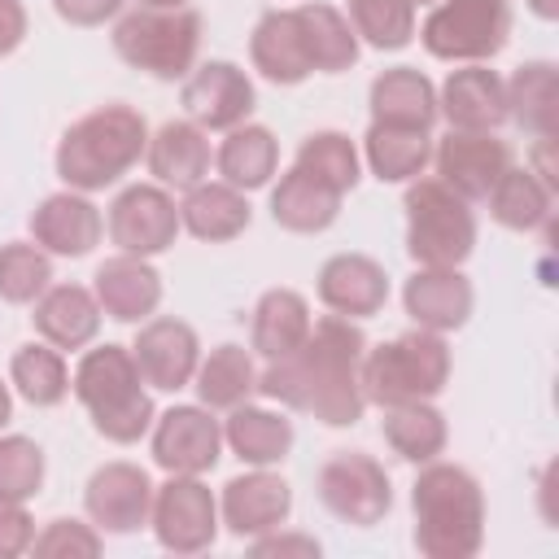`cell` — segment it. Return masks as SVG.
<instances>
[{"instance_id": "cell-15", "label": "cell", "mask_w": 559, "mask_h": 559, "mask_svg": "<svg viewBox=\"0 0 559 559\" xmlns=\"http://www.w3.org/2000/svg\"><path fill=\"white\" fill-rule=\"evenodd\" d=\"M131 358L144 376L148 389H162V393H175V389H188L192 376H197V362H201V341L192 332V323L183 319H170V314H157V319H144L140 332H135V345H131Z\"/></svg>"}, {"instance_id": "cell-48", "label": "cell", "mask_w": 559, "mask_h": 559, "mask_svg": "<svg viewBox=\"0 0 559 559\" xmlns=\"http://www.w3.org/2000/svg\"><path fill=\"white\" fill-rule=\"evenodd\" d=\"M524 4H528L542 22H555V17H559V0H524Z\"/></svg>"}, {"instance_id": "cell-49", "label": "cell", "mask_w": 559, "mask_h": 559, "mask_svg": "<svg viewBox=\"0 0 559 559\" xmlns=\"http://www.w3.org/2000/svg\"><path fill=\"white\" fill-rule=\"evenodd\" d=\"M13 419V393H9V384L0 380V428Z\"/></svg>"}, {"instance_id": "cell-24", "label": "cell", "mask_w": 559, "mask_h": 559, "mask_svg": "<svg viewBox=\"0 0 559 559\" xmlns=\"http://www.w3.org/2000/svg\"><path fill=\"white\" fill-rule=\"evenodd\" d=\"M144 162H148V175H153L162 188L188 192V188L205 183V175H210V140H205V131H201L197 122H188V118L162 122V127L148 135Z\"/></svg>"}, {"instance_id": "cell-19", "label": "cell", "mask_w": 559, "mask_h": 559, "mask_svg": "<svg viewBox=\"0 0 559 559\" xmlns=\"http://www.w3.org/2000/svg\"><path fill=\"white\" fill-rule=\"evenodd\" d=\"M100 231H105L100 210L87 201V192H74V188L52 192L31 210L35 245L57 258H87L100 245Z\"/></svg>"}, {"instance_id": "cell-26", "label": "cell", "mask_w": 559, "mask_h": 559, "mask_svg": "<svg viewBox=\"0 0 559 559\" xmlns=\"http://www.w3.org/2000/svg\"><path fill=\"white\" fill-rule=\"evenodd\" d=\"M293 419L280 415V411H266V406H253V402H240L227 411L223 419V445L249 463V467H275L288 459L293 450Z\"/></svg>"}, {"instance_id": "cell-37", "label": "cell", "mask_w": 559, "mask_h": 559, "mask_svg": "<svg viewBox=\"0 0 559 559\" xmlns=\"http://www.w3.org/2000/svg\"><path fill=\"white\" fill-rule=\"evenodd\" d=\"M297 22L306 35V52H310V70L319 74H341L358 61V35L349 26V17L332 4H297Z\"/></svg>"}, {"instance_id": "cell-34", "label": "cell", "mask_w": 559, "mask_h": 559, "mask_svg": "<svg viewBox=\"0 0 559 559\" xmlns=\"http://www.w3.org/2000/svg\"><path fill=\"white\" fill-rule=\"evenodd\" d=\"M559 109V74L550 61H524L507 79V118L520 122L533 140H555Z\"/></svg>"}, {"instance_id": "cell-31", "label": "cell", "mask_w": 559, "mask_h": 559, "mask_svg": "<svg viewBox=\"0 0 559 559\" xmlns=\"http://www.w3.org/2000/svg\"><path fill=\"white\" fill-rule=\"evenodd\" d=\"M310 301L297 293V288H271L258 297L253 306V323H249V341L253 349L271 362V358H284L293 354L306 336H310Z\"/></svg>"}, {"instance_id": "cell-18", "label": "cell", "mask_w": 559, "mask_h": 559, "mask_svg": "<svg viewBox=\"0 0 559 559\" xmlns=\"http://www.w3.org/2000/svg\"><path fill=\"white\" fill-rule=\"evenodd\" d=\"M437 118L450 131H498L507 122V83L485 61L450 70L437 92Z\"/></svg>"}, {"instance_id": "cell-29", "label": "cell", "mask_w": 559, "mask_h": 559, "mask_svg": "<svg viewBox=\"0 0 559 559\" xmlns=\"http://www.w3.org/2000/svg\"><path fill=\"white\" fill-rule=\"evenodd\" d=\"M362 162L380 183H411L432 162V140L419 127L371 122L362 135Z\"/></svg>"}, {"instance_id": "cell-42", "label": "cell", "mask_w": 559, "mask_h": 559, "mask_svg": "<svg viewBox=\"0 0 559 559\" xmlns=\"http://www.w3.org/2000/svg\"><path fill=\"white\" fill-rule=\"evenodd\" d=\"M44 485V450L31 437H0V502H31Z\"/></svg>"}, {"instance_id": "cell-11", "label": "cell", "mask_w": 559, "mask_h": 559, "mask_svg": "<svg viewBox=\"0 0 559 559\" xmlns=\"http://www.w3.org/2000/svg\"><path fill=\"white\" fill-rule=\"evenodd\" d=\"M179 227H183L179 205L162 183H131L109 205V240L118 245V253H135V258L166 253Z\"/></svg>"}, {"instance_id": "cell-44", "label": "cell", "mask_w": 559, "mask_h": 559, "mask_svg": "<svg viewBox=\"0 0 559 559\" xmlns=\"http://www.w3.org/2000/svg\"><path fill=\"white\" fill-rule=\"evenodd\" d=\"M35 542V520L26 502H0V559L26 555Z\"/></svg>"}, {"instance_id": "cell-21", "label": "cell", "mask_w": 559, "mask_h": 559, "mask_svg": "<svg viewBox=\"0 0 559 559\" xmlns=\"http://www.w3.org/2000/svg\"><path fill=\"white\" fill-rule=\"evenodd\" d=\"M319 301L341 319H371L389 301V275L367 253H332L319 266Z\"/></svg>"}, {"instance_id": "cell-5", "label": "cell", "mask_w": 559, "mask_h": 559, "mask_svg": "<svg viewBox=\"0 0 559 559\" xmlns=\"http://www.w3.org/2000/svg\"><path fill=\"white\" fill-rule=\"evenodd\" d=\"M362 397L380 411L402 402H432L450 380V345L441 332L411 328L362 354Z\"/></svg>"}, {"instance_id": "cell-40", "label": "cell", "mask_w": 559, "mask_h": 559, "mask_svg": "<svg viewBox=\"0 0 559 559\" xmlns=\"http://www.w3.org/2000/svg\"><path fill=\"white\" fill-rule=\"evenodd\" d=\"M349 26L380 52L406 48L415 35V4L411 0H349Z\"/></svg>"}, {"instance_id": "cell-16", "label": "cell", "mask_w": 559, "mask_h": 559, "mask_svg": "<svg viewBox=\"0 0 559 559\" xmlns=\"http://www.w3.org/2000/svg\"><path fill=\"white\" fill-rule=\"evenodd\" d=\"M83 507H87V520L100 528V533H135L148 524V511H153V480L144 467L135 463H105L92 472L87 489H83Z\"/></svg>"}, {"instance_id": "cell-35", "label": "cell", "mask_w": 559, "mask_h": 559, "mask_svg": "<svg viewBox=\"0 0 559 559\" xmlns=\"http://www.w3.org/2000/svg\"><path fill=\"white\" fill-rule=\"evenodd\" d=\"M192 389L201 397V406L210 411H231L240 402H249L258 393V367L249 358V349L240 345H214L201 362H197V376H192Z\"/></svg>"}, {"instance_id": "cell-17", "label": "cell", "mask_w": 559, "mask_h": 559, "mask_svg": "<svg viewBox=\"0 0 559 559\" xmlns=\"http://www.w3.org/2000/svg\"><path fill=\"white\" fill-rule=\"evenodd\" d=\"M288 511H293V489L271 467H253L245 476H231L223 485V498H218V520L236 537H262V533L280 528L288 520Z\"/></svg>"}, {"instance_id": "cell-30", "label": "cell", "mask_w": 559, "mask_h": 559, "mask_svg": "<svg viewBox=\"0 0 559 559\" xmlns=\"http://www.w3.org/2000/svg\"><path fill=\"white\" fill-rule=\"evenodd\" d=\"M249 201L240 188L231 183H197L183 192V205H179V223L197 236V240H210V245H223V240H236L245 227H249Z\"/></svg>"}, {"instance_id": "cell-7", "label": "cell", "mask_w": 559, "mask_h": 559, "mask_svg": "<svg viewBox=\"0 0 559 559\" xmlns=\"http://www.w3.org/2000/svg\"><path fill=\"white\" fill-rule=\"evenodd\" d=\"M406 253L419 266H463L476 249L472 201L450 192L441 179L406 183Z\"/></svg>"}, {"instance_id": "cell-2", "label": "cell", "mask_w": 559, "mask_h": 559, "mask_svg": "<svg viewBox=\"0 0 559 559\" xmlns=\"http://www.w3.org/2000/svg\"><path fill=\"white\" fill-rule=\"evenodd\" d=\"M415 550L428 559H472L485 542V489L459 463H419L411 485Z\"/></svg>"}, {"instance_id": "cell-32", "label": "cell", "mask_w": 559, "mask_h": 559, "mask_svg": "<svg viewBox=\"0 0 559 559\" xmlns=\"http://www.w3.org/2000/svg\"><path fill=\"white\" fill-rule=\"evenodd\" d=\"M489 214L511 227V231H537L550 223V205H555V188L524 162V166H507L502 179L489 188Z\"/></svg>"}, {"instance_id": "cell-38", "label": "cell", "mask_w": 559, "mask_h": 559, "mask_svg": "<svg viewBox=\"0 0 559 559\" xmlns=\"http://www.w3.org/2000/svg\"><path fill=\"white\" fill-rule=\"evenodd\" d=\"M9 380H13V389H17L31 406H57V402H66V393H70V367H66L61 349L48 345V341L22 345V349L13 354V362H9Z\"/></svg>"}, {"instance_id": "cell-3", "label": "cell", "mask_w": 559, "mask_h": 559, "mask_svg": "<svg viewBox=\"0 0 559 559\" xmlns=\"http://www.w3.org/2000/svg\"><path fill=\"white\" fill-rule=\"evenodd\" d=\"M148 148V127L131 105H100L66 127L57 144V175L74 192L114 188Z\"/></svg>"}, {"instance_id": "cell-8", "label": "cell", "mask_w": 559, "mask_h": 559, "mask_svg": "<svg viewBox=\"0 0 559 559\" xmlns=\"http://www.w3.org/2000/svg\"><path fill=\"white\" fill-rule=\"evenodd\" d=\"M419 39L437 61H489L511 39V0H437Z\"/></svg>"}, {"instance_id": "cell-47", "label": "cell", "mask_w": 559, "mask_h": 559, "mask_svg": "<svg viewBox=\"0 0 559 559\" xmlns=\"http://www.w3.org/2000/svg\"><path fill=\"white\" fill-rule=\"evenodd\" d=\"M26 39V9L17 0H0V57L17 52Z\"/></svg>"}, {"instance_id": "cell-43", "label": "cell", "mask_w": 559, "mask_h": 559, "mask_svg": "<svg viewBox=\"0 0 559 559\" xmlns=\"http://www.w3.org/2000/svg\"><path fill=\"white\" fill-rule=\"evenodd\" d=\"M105 537L96 524H83V520H48L44 533H35L31 550L44 555V559H92L100 555Z\"/></svg>"}, {"instance_id": "cell-13", "label": "cell", "mask_w": 559, "mask_h": 559, "mask_svg": "<svg viewBox=\"0 0 559 559\" xmlns=\"http://www.w3.org/2000/svg\"><path fill=\"white\" fill-rule=\"evenodd\" d=\"M179 105L201 131H231L253 114V83L236 61H205L183 79Z\"/></svg>"}, {"instance_id": "cell-36", "label": "cell", "mask_w": 559, "mask_h": 559, "mask_svg": "<svg viewBox=\"0 0 559 559\" xmlns=\"http://www.w3.org/2000/svg\"><path fill=\"white\" fill-rule=\"evenodd\" d=\"M389 450L406 463H432L445 441H450V428H445V415L432 406V402H402V406H389L384 411V424H380Z\"/></svg>"}, {"instance_id": "cell-46", "label": "cell", "mask_w": 559, "mask_h": 559, "mask_svg": "<svg viewBox=\"0 0 559 559\" xmlns=\"http://www.w3.org/2000/svg\"><path fill=\"white\" fill-rule=\"evenodd\" d=\"M52 9L70 26H100V22L118 17L122 0H52Z\"/></svg>"}, {"instance_id": "cell-33", "label": "cell", "mask_w": 559, "mask_h": 559, "mask_svg": "<svg viewBox=\"0 0 559 559\" xmlns=\"http://www.w3.org/2000/svg\"><path fill=\"white\" fill-rule=\"evenodd\" d=\"M214 166H218L223 183H231L240 192H253V188L271 183V175L280 166V140L258 122H240L223 135V144L214 153Z\"/></svg>"}, {"instance_id": "cell-45", "label": "cell", "mask_w": 559, "mask_h": 559, "mask_svg": "<svg viewBox=\"0 0 559 559\" xmlns=\"http://www.w3.org/2000/svg\"><path fill=\"white\" fill-rule=\"evenodd\" d=\"M249 550L253 555H301V559H319L323 546L310 533H280V528H271L262 537H249Z\"/></svg>"}, {"instance_id": "cell-12", "label": "cell", "mask_w": 559, "mask_h": 559, "mask_svg": "<svg viewBox=\"0 0 559 559\" xmlns=\"http://www.w3.org/2000/svg\"><path fill=\"white\" fill-rule=\"evenodd\" d=\"M223 459V424L210 406H170L153 419V463L166 476H205Z\"/></svg>"}, {"instance_id": "cell-51", "label": "cell", "mask_w": 559, "mask_h": 559, "mask_svg": "<svg viewBox=\"0 0 559 559\" xmlns=\"http://www.w3.org/2000/svg\"><path fill=\"white\" fill-rule=\"evenodd\" d=\"M411 4H437V0H411Z\"/></svg>"}, {"instance_id": "cell-1", "label": "cell", "mask_w": 559, "mask_h": 559, "mask_svg": "<svg viewBox=\"0 0 559 559\" xmlns=\"http://www.w3.org/2000/svg\"><path fill=\"white\" fill-rule=\"evenodd\" d=\"M362 354H367L362 328L354 319L328 314L310 323V336L293 354L266 362V371L258 376V393L293 411H306L328 428H349L367 411L358 380Z\"/></svg>"}, {"instance_id": "cell-28", "label": "cell", "mask_w": 559, "mask_h": 559, "mask_svg": "<svg viewBox=\"0 0 559 559\" xmlns=\"http://www.w3.org/2000/svg\"><path fill=\"white\" fill-rule=\"evenodd\" d=\"M336 214H341V192H332L328 183H319L301 166L284 170L280 183L271 188V218L284 231L314 236V231H328L336 223Z\"/></svg>"}, {"instance_id": "cell-9", "label": "cell", "mask_w": 559, "mask_h": 559, "mask_svg": "<svg viewBox=\"0 0 559 559\" xmlns=\"http://www.w3.org/2000/svg\"><path fill=\"white\" fill-rule=\"evenodd\" d=\"M314 489H319L323 507H328L336 520L354 524V528L380 524V520L389 515V507H393L389 472H384L371 454H362V450H341V454H332V459L319 467Z\"/></svg>"}, {"instance_id": "cell-4", "label": "cell", "mask_w": 559, "mask_h": 559, "mask_svg": "<svg viewBox=\"0 0 559 559\" xmlns=\"http://www.w3.org/2000/svg\"><path fill=\"white\" fill-rule=\"evenodd\" d=\"M70 393L92 415V428L114 445H131L153 428V397L131 358V345L87 349L70 376Z\"/></svg>"}, {"instance_id": "cell-39", "label": "cell", "mask_w": 559, "mask_h": 559, "mask_svg": "<svg viewBox=\"0 0 559 559\" xmlns=\"http://www.w3.org/2000/svg\"><path fill=\"white\" fill-rule=\"evenodd\" d=\"M293 166H301L306 175H314L319 183H328L332 192L345 197V192L358 183V175H362V153H358L354 140L341 135V131H310V135L301 140Z\"/></svg>"}, {"instance_id": "cell-10", "label": "cell", "mask_w": 559, "mask_h": 559, "mask_svg": "<svg viewBox=\"0 0 559 559\" xmlns=\"http://www.w3.org/2000/svg\"><path fill=\"white\" fill-rule=\"evenodd\" d=\"M153 537L170 555H201L218 537V498L201 476H170L153 489Z\"/></svg>"}, {"instance_id": "cell-22", "label": "cell", "mask_w": 559, "mask_h": 559, "mask_svg": "<svg viewBox=\"0 0 559 559\" xmlns=\"http://www.w3.org/2000/svg\"><path fill=\"white\" fill-rule=\"evenodd\" d=\"M92 293H96V301H100V310L109 319H118V323H144L162 306V275L153 271L148 258L114 253V258H105L96 266Z\"/></svg>"}, {"instance_id": "cell-50", "label": "cell", "mask_w": 559, "mask_h": 559, "mask_svg": "<svg viewBox=\"0 0 559 559\" xmlns=\"http://www.w3.org/2000/svg\"><path fill=\"white\" fill-rule=\"evenodd\" d=\"M144 9H183L188 0H140Z\"/></svg>"}, {"instance_id": "cell-23", "label": "cell", "mask_w": 559, "mask_h": 559, "mask_svg": "<svg viewBox=\"0 0 559 559\" xmlns=\"http://www.w3.org/2000/svg\"><path fill=\"white\" fill-rule=\"evenodd\" d=\"M249 61L262 79H271L280 87H297L301 79L314 74L297 9H271V13L258 17V26L249 35Z\"/></svg>"}, {"instance_id": "cell-25", "label": "cell", "mask_w": 559, "mask_h": 559, "mask_svg": "<svg viewBox=\"0 0 559 559\" xmlns=\"http://www.w3.org/2000/svg\"><path fill=\"white\" fill-rule=\"evenodd\" d=\"M100 301L83 284H48L35 297V332L57 349H83L100 332Z\"/></svg>"}, {"instance_id": "cell-6", "label": "cell", "mask_w": 559, "mask_h": 559, "mask_svg": "<svg viewBox=\"0 0 559 559\" xmlns=\"http://www.w3.org/2000/svg\"><path fill=\"white\" fill-rule=\"evenodd\" d=\"M197 48H201V17L183 4V9H131L118 17L114 26V52L131 66L144 70L162 83L188 79L197 66Z\"/></svg>"}, {"instance_id": "cell-20", "label": "cell", "mask_w": 559, "mask_h": 559, "mask_svg": "<svg viewBox=\"0 0 559 559\" xmlns=\"http://www.w3.org/2000/svg\"><path fill=\"white\" fill-rule=\"evenodd\" d=\"M402 306L415 319V328H428V332L445 336V332H459L472 319L476 293H472V280L459 266H419L402 288Z\"/></svg>"}, {"instance_id": "cell-27", "label": "cell", "mask_w": 559, "mask_h": 559, "mask_svg": "<svg viewBox=\"0 0 559 559\" xmlns=\"http://www.w3.org/2000/svg\"><path fill=\"white\" fill-rule=\"evenodd\" d=\"M367 105H371V122L419 127V131H428L437 122V87L415 66H393V70L376 74Z\"/></svg>"}, {"instance_id": "cell-41", "label": "cell", "mask_w": 559, "mask_h": 559, "mask_svg": "<svg viewBox=\"0 0 559 559\" xmlns=\"http://www.w3.org/2000/svg\"><path fill=\"white\" fill-rule=\"evenodd\" d=\"M48 284H52V262H48V253L39 245L9 240L0 249V301L31 306Z\"/></svg>"}, {"instance_id": "cell-14", "label": "cell", "mask_w": 559, "mask_h": 559, "mask_svg": "<svg viewBox=\"0 0 559 559\" xmlns=\"http://www.w3.org/2000/svg\"><path fill=\"white\" fill-rule=\"evenodd\" d=\"M432 166L450 192H459L463 201H485L511 166V148L493 131H450L432 148Z\"/></svg>"}]
</instances>
